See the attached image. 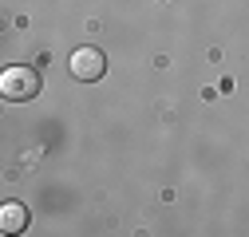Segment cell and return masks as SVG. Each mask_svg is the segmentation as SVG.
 <instances>
[{
  "label": "cell",
  "instance_id": "cell-1",
  "mask_svg": "<svg viewBox=\"0 0 249 237\" xmlns=\"http://www.w3.org/2000/svg\"><path fill=\"white\" fill-rule=\"evenodd\" d=\"M0 95H4L8 103H32L40 95V71L32 68H4L0 71Z\"/></svg>",
  "mask_w": 249,
  "mask_h": 237
},
{
  "label": "cell",
  "instance_id": "cell-3",
  "mask_svg": "<svg viewBox=\"0 0 249 237\" xmlns=\"http://www.w3.org/2000/svg\"><path fill=\"white\" fill-rule=\"evenodd\" d=\"M28 229V210H24V205L20 202H4V205H0V233H24Z\"/></svg>",
  "mask_w": 249,
  "mask_h": 237
},
{
  "label": "cell",
  "instance_id": "cell-2",
  "mask_svg": "<svg viewBox=\"0 0 249 237\" xmlns=\"http://www.w3.org/2000/svg\"><path fill=\"white\" fill-rule=\"evenodd\" d=\"M68 68H71V75H75L79 83H95V79L107 71V55H103L99 48L87 44V48H75V51H71V64H68Z\"/></svg>",
  "mask_w": 249,
  "mask_h": 237
}]
</instances>
